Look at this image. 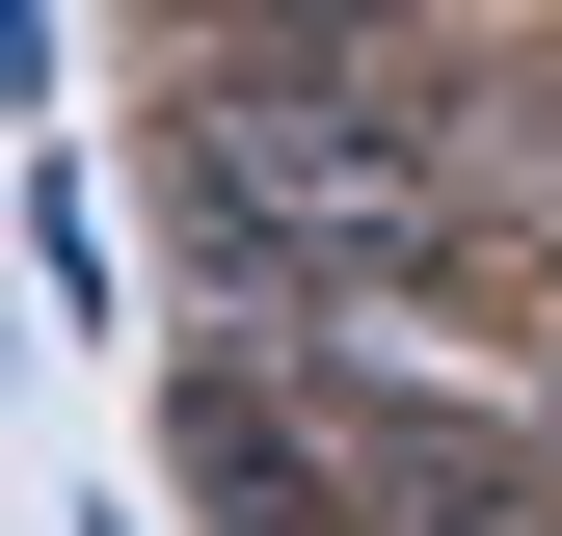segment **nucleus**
Returning <instances> with one entry per match:
<instances>
[{
  "instance_id": "obj_1",
  "label": "nucleus",
  "mask_w": 562,
  "mask_h": 536,
  "mask_svg": "<svg viewBox=\"0 0 562 536\" xmlns=\"http://www.w3.org/2000/svg\"><path fill=\"white\" fill-rule=\"evenodd\" d=\"M188 188H215L241 242H295V268H402L456 215V134L375 81V54H241L215 108H188Z\"/></svg>"
}]
</instances>
